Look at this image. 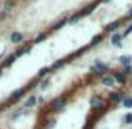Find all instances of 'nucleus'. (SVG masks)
<instances>
[{"mask_svg":"<svg viewBox=\"0 0 132 129\" xmlns=\"http://www.w3.org/2000/svg\"><path fill=\"white\" fill-rule=\"evenodd\" d=\"M23 92H25V89H19L17 92H13L12 96H10V99H9V104L17 102V101H19V97H22V96H23Z\"/></svg>","mask_w":132,"mask_h":129,"instance_id":"nucleus-4","label":"nucleus"},{"mask_svg":"<svg viewBox=\"0 0 132 129\" xmlns=\"http://www.w3.org/2000/svg\"><path fill=\"white\" fill-rule=\"evenodd\" d=\"M15 59H17V55H10V57H9V59L5 60V64H3V65H10V64H12L13 60H15Z\"/></svg>","mask_w":132,"mask_h":129,"instance_id":"nucleus-15","label":"nucleus"},{"mask_svg":"<svg viewBox=\"0 0 132 129\" xmlns=\"http://www.w3.org/2000/svg\"><path fill=\"white\" fill-rule=\"evenodd\" d=\"M92 72L94 74H104V72H107V67L104 64H100V62H97V64L92 67Z\"/></svg>","mask_w":132,"mask_h":129,"instance_id":"nucleus-3","label":"nucleus"},{"mask_svg":"<svg viewBox=\"0 0 132 129\" xmlns=\"http://www.w3.org/2000/svg\"><path fill=\"white\" fill-rule=\"evenodd\" d=\"M10 40H12L13 44H19V42H22V40H23V35L20 32H13L12 37H10Z\"/></svg>","mask_w":132,"mask_h":129,"instance_id":"nucleus-7","label":"nucleus"},{"mask_svg":"<svg viewBox=\"0 0 132 129\" xmlns=\"http://www.w3.org/2000/svg\"><path fill=\"white\" fill-rule=\"evenodd\" d=\"M130 55H122V57H120V64H124V65H129L130 64Z\"/></svg>","mask_w":132,"mask_h":129,"instance_id":"nucleus-11","label":"nucleus"},{"mask_svg":"<svg viewBox=\"0 0 132 129\" xmlns=\"http://www.w3.org/2000/svg\"><path fill=\"white\" fill-rule=\"evenodd\" d=\"M35 102H37V97H29L27 99V107H32V106H35Z\"/></svg>","mask_w":132,"mask_h":129,"instance_id":"nucleus-13","label":"nucleus"},{"mask_svg":"<svg viewBox=\"0 0 132 129\" xmlns=\"http://www.w3.org/2000/svg\"><path fill=\"white\" fill-rule=\"evenodd\" d=\"M100 42H102V35H97V37H94V39H92V45L100 44Z\"/></svg>","mask_w":132,"mask_h":129,"instance_id":"nucleus-16","label":"nucleus"},{"mask_svg":"<svg viewBox=\"0 0 132 129\" xmlns=\"http://www.w3.org/2000/svg\"><path fill=\"white\" fill-rule=\"evenodd\" d=\"M119 25H120V20H116V22H110L109 25H105V30H107V32H114L116 29H119Z\"/></svg>","mask_w":132,"mask_h":129,"instance_id":"nucleus-6","label":"nucleus"},{"mask_svg":"<svg viewBox=\"0 0 132 129\" xmlns=\"http://www.w3.org/2000/svg\"><path fill=\"white\" fill-rule=\"evenodd\" d=\"M54 124H55V121H54V119H50V121H48V123H47V127H52V126H54Z\"/></svg>","mask_w":132,"mask_h":129,"instance_id":"nucleus-20","label":"nucleus"},{"mask_svg":"<svg viewBox=\"0 0 132 129\" xmlns=\"http://www.w3.org/2000/svg\"><path fill=\"white\" fill-rule=\"evenodd\" d=\"M114 82H116L114 75H104L102 77V84L104 86H114Z\"/></svg>","mask_w":132,"mask_h":129,"instance_id":"nucleus-8","label":"nucleus"},{"mask_svg":"<svg viewBox=\"0 0 132 129\" xmlns=\"http://www.w3.org/2000/svg\"><path fill=\"white\" fill-rule=\"evenodd\" d=\"M122 106L127 107V109H130V107H132V97H127V99H124V101H122Z\"/></svg>","mask_w":132,"mask_h":129,"instance_id":"nucleus-12","label":"nucleus"},{"mask_svg":"<svg viewBox=\"0 0 132 129\" xmlns=\"http://www.w3.org/2000/svg\"><path fill=\"white\" fill-rule=\"evenodd\" d=\"M109 101H110V102H119V101H120V96L117 92H110L109 94Z\"/></svg>","mask_w":132,"mask_h":129,"instance_id":"nucleus-10","label":"nucleus"},{"mask_svg":"<svg viewBox=\"0 0 132 129\" xmlns=\"http://www.w3.org/2000/svg\"><path fill=\"white\" fill-rule=\"evenodd\" d=\"M65 104H67V99L65 97H57V99L52 102V107H54V111H60L65 107Z\"/></svg>","mask_w":132,"mask_h":129,"instance_id":"nucleus-2","label":"nucleus"},{"mask_svg":"<svg viewBox=\"0 0 132 129\" xmlns=\"http://www.w3.org/2000/svg\"><path fill=\"white\" fill-rule=\"evenodd\" d=\"M45 37H47V34H42V35H39V37L35 39V42H40V40H44V39H45Z\"/></svg>","mask_w":132,"mask_h":129,"instance_id":"nucleus-18","label":"nucleus"},{"mask_svg":"<svg viewBox=\"0 0 132 129\" xmlns=\"http://www.w3.org/2000/svg\"><path fill=\"white\" fill-rule=\"evenodd\" d=\"M127 17H132V9L129 10V12H127Z\"/></svg>","mask_w":132,"mask_h":129,"instance_id":"nucleus-21","label":"nucleus"},{"mask_svg":"<svg viewBox=\"0 0 132 129\" xmlns=\"http://www.w3.org/2000/svg\"><path fill=\"white\" fill-rule=\"evenodd\" d=\"M90 106H92V109H95V111H99V109H104V99L100 96H95V97H92V101H90Z\"/></svg>","mask_w":132,"mask_h":129,"instance_id":"nucleus-1","label":"nucleus"},{"mask_svg":"<svg viewBox=\"0 0 132 129\" xmlns=\"http://www.w3.org/2000/svg\"><path fill=\"white\" fill-rule=\"evenodd\" d=\"M48 71H50V69H47V67L40 69V71H39V77H44V75H47V74H48Z\"/></svg>","mask_w":132,"mask_h":129,"instance_id":"nucleus-14","label":"nucleus"},{"mask_svg":"<svg viewBox=\"0 0 132 129\" xmlns=\"http://www.w3.org/2000/svg\"><path fill=\"white\" fill-rule=\"evenodd\" d=\"M130 32H132V25H130V27H129V29H127V30H126V32H124V34H122V35H124V37H126V35H129V34H130Z\"/></svg>","mask_w":132,"mask_h":129,"instance_id":"nucleus-19","label":"nucleus"},{"mask_svg":"<svg viewBox=\"0 0 132 129\" xmlns=\"http://www.w3.org/2000/svg\"><path fill=\"white\" fill-rule=\"evenodd\" d=\"M114 79H116L117 82H120V84H124V82H126V72H116V74H114Z\"/></svg>","mask_w":132,"mask_h":129,"instance_id":"nucleus-9","label":"nucleus"},{"mask_svg":"<svg viewBox=\"0 0 132 129\" xmlns=\"http://www.w3.org/2000/svg\"><path fill=\"white\" fill-rule=\"evenodd\" d=\"M122 39H124L122 34H114V35H112V45L120 47V45H122Z\"/></svg>","mask_w":132,"mask_h":129,"instance_id":"nucleus-5","label":"nucleus"},{"mask_svg":"<svg viewBox=\"0 0 132 129\" xmlns=\"http://www.w3.org/2000/svg\"><path fill=\"white\" fill-rule=\"evenodd\" d=\"M124 123H126V124H130L132 123V114H127V116L124 117Z\"/></svg>","mask_w":132,"mask_h":129,"instance_id":"nucleus-17","label":"nucleus"}]
</instances>
